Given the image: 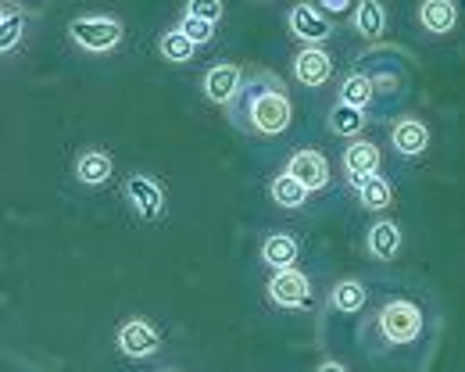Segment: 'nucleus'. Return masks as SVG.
Wrapping results in <instances>:
<instances>
[{
    "label": "nucleus",
    "mask_w": 465,
    "mask_h": 372,
    "mask_svg": "<svg viewBox=\"0 0 465 372\" xmlns=\"http://www.w3.org/2000/svg\"><path fill=\"white\" fill-rule=\"evenodd\" d=\"M247 119H251V129L262 132V136H280L287 132V125L293 119V104L291 97L280 90V83H272L269 90H258L247 104Z\"/></svg>",
    "instance_id": "1"
},
{
    "label": "nucleus",
    "mask_w": 465,
    "mask_h": 372,
    "mask_svg": "<svg viewBox=\"0 0 465 372\" xmlns=\"http://www.w3.org/2000/svg\"><path fill=\"white\" fill-rule=\"evenodd\" d=\"M68 36L86 54H108L122 44V22L112 15H79L68 22Z\"/></svg>",
    "instance_id": "2"
},
{
    "label": "nucleus",
    "mask_w": 465,
    "mask_h": 372,
    "mask_svg": "<svg viewBox=\"0 0 465 372\" xmlns=\"http://www.w3.org/2000/svg\"><path fill=\"white\" fill-rule=\"evenodd\" d=\"M380 329H383V337L391 344H411L422 333V311H419V305L405 301V298L387 301L380 308Z\"/></svg>",
    "instance_id": "3"
},
{
    "label": "nucleus",
    "mask_w": 465,
    "mask_h": 372,
    "mask_svg": "<svg viewBox=\"0 0 465 372\" xmlns=\"http://www.w3.org/2000/svg\"><path fill=\"white\" fill-rule=\"evenodd\" d=\"M287 25L297 40H304L308 47H319L322 40L333 36V22L326 11H319L315 4H293L291 15H287Z\"/></svg>",
    "instance_id": "4"
},
{
    "label": "nucleus",
    "mask_w": 465,
    "mask_h": 372,
    "mask_svg": "<svg viewBox=\"0 0 465 372\" xmlns=\"http://www.w3.org/2000/svg\"><path fill=\"white\" fill-rule=\"evenodd\" d=\"M118 348H122V355H129V358H151V355L162 348V333H158L147 318H129V322L118 329Z\"/></svg>",
    "instance_id": "5"
},
{
    "label": "nucleus",
    "mask_w": 465,
    "mask_h": 372,
    "mask_svg": "<svg viewBox=\"0 0 465 372\" xmlns=\"http://www.w3.org/2000/svg\"><path fill=\"white\" fill-rule=\"evenodd\" d=\"M243 90V72L236 64H215L204 72V97L212 104H232Z\"/></svg>",
    "instance_id": "6"
},
{
    "label": "nucleus",
    "mask_w": 465,
    "mask_h": 372,
    "mask_svg": "<svg viewBox=\"0 0 465 372\" xmlns=\"http://www.w3.org/2000/svg\"><path fill=\"white\" fill-rule=\"evenodd\" d=\"M269 298H272L276 305H283V308H301V305H308V298H312L308 276L297 272V269L276 272V276L269 279Z\"/></svg>",
    "instance_id": "7"
},
{
    "label": "nucleus",
    "mask_w": 465,
    "mask_h": 372,
    "mask_svg": "<svg viewBox=\"0 0 465 372\" xmlns=\"http://www.w3.org/2000/svg\"><path fill=\"white\" fill-rule=\"evenodd\" d=\"M125 197H129V204L136 208V215L140 219H162V211H165V193H162V186L154 183V180H147V176H129V183H125Z\"/></svg>",
    "instance_id": "8"
},
{
    "label": "nucleus",
    "mask_w": 465,
    "mask_h": 372,
    "mask_svg": "<svg viewBox=\"0 0 465 372\" xmlns=\"http://www.w3.org/2000/svg\"><path fill=\"white\" fill-rule=\"evenodd\" d=\"M287 172H291L293 180L304 186L308 193L330 186V162H326L319 151H297L291 158V165H287Z\"/></svg>",
    "instance_id": "9"
},
{
    "label": "nucleus",
    "mask_w": 465,
    "mask_h": 372,
    "mask_svg": "<svg viewBox=\"0 0 465 372\" xmlns=\"http://www.w3.org/2000/svg\"><path fill=\"white\" fill-rule=\"evenodd\" d=\"M391 147L401 154V158H419L426 147H430V129L422 119L415 115H405L391 125Z\"/></svg>",
    "instance_id": "10"
},
{
    "label": "nucleus",
    "mask_w": 465,
    "mask_h": 372,
    "mask_svg": "<svg viewBox=\"0 0 465 372\" xmlns=\"http://www.w3.org/2000/svg\"><path fill=\"white\" fill-rule=\"evenodd\" d=\"M293 75H297L301 86H322V83H330V75H333L330 51H322V47H301V54L293 58Z\"/></svg>",
    "instance_id": "11"
},
{
    "label": "nucleus",
    "mask_w": 465,
    "mask_h": 372,
    "mask_svg": "<svg viewBox=\"0 0 465 372\" xmlns=\"http://www.w3.org/2000/svg\"><path fill=\"white\" fill-rule=\"evenodd\" d=\"M419 25L433 36H444L459 25V4L455 0H422L419 4Z\"/></svg>",
    "instance_id": "12"
},
{
    "label": "nucleus",
    "mask_w": 465,
    "mask_h": 372,
    "mask_svg": "<svg viewBox=\"0 0 465 372\" xmlns=\"http://www.w3.org/2000/svg\"><path fill=\"white\" fill-rule=\"evenodd\" d=\"M351 22H354V33H358L361 40L376 44V40L387 33V7H383V0H358Z\"/></svg>",
    "instance_id": "13"
},
{
    "label": "nucleus",
    "mask_w": 465,
    "mask_h": 372,
    "mask_svg": "<svg viewBox=\"0 0 465 372\" xmlns=\"http://www.w3.org/2000/svg\"><path fill=\"white\" fill-rule=\"evenodd\" d=\"M401 226L398 222H391V219H380V222H372L369 226V237H365V248L372 258H380V261H391V258H398V250H401Z\"/></svg>",
    "instance_id": "14"
},
{
    "label": "nucleus",
    "mask_w": 465,
    "mask_h": 372,
    "mask_svg": "<svg viewBox=\"0 0 465 372\" xmlns=\"http://www.w3.org/2000/svg\"><path fill=\"white\" fill-rule=\"evenodd\" d=\"M112 172H115V165H112V154L108 151L90 147V151H83L75 158V180L83 186H104L112 180Z\"/></svg>",
    "instance_id": "15"
},
{
    "label": "nucleus",
    "mask_w": 465,
    "mask_h": 372,
    "mask_svg": "<svg viewBox=\"0 0 465 372\" xmlns=\"http://www.w3.org/2000/svg\"><path fill=\"white\" fill-rule=\"evenodd\" d=\"M380 147L372 143V140H354L348 143V151H344V169H348L351 180H358V176H372L376 169H380Z\"/></svg>",
    "instance_id": "16"
},
{
    "label": "nucleus",
    "mask_w": 465,
    "mask_h": 372,
    "mask_svg": "<svg viewBox=\"0 0 465 372\" xmlns=\"http://www.w3.org/2000/svg\"><path fill=\"white\" fill-rule=\"evenodd\" d=\"M354 186V193H358V201H361V208H369V211H383V208H391V201H394V190L391 183L383 180V176H358V180H351Z\"/></svg>",
    "instance_id": "17"
},
{
    "label": "nucleus",
    "mask_w": 465,
    "mask_h": 372,
    "mask_svg": "<svg viewBox=\"0 0 465 372\" xmlns=\"http://www.w3.org/2000/svg\"><path fill=\"white\" fill-rule=\"evenodd\" d=\"M297 258H301V248H297V240H293L291 233H272V237L262 244V261H265L269 269H276V272L293 269Z\"/></svg>",
    "instance_id": "18"
},
{
    "label": "nucleus",
    "mask_w": 465,
    "mask_h": 372,
    "mask_svg": "<svg viewBox=\"0 0 465 372\" xmlns=\"http://www.w3.org/2000/svg\"><path fill=\"white\" fill-rule=\"evenodd\" d=\"M158 51H162V58L173 64H186L193 62V54H197V44L183 33V29H169L162 40H158Z\"/></svg>",
    "instance_id": "19"
},
{
    "label": "nucleus",
    "mask_w": 465,
    "mask_h": 372,
    "mask_svg": "<svg viewBox=\"0 0 465 372\" xmlns=\"http://www.w3.org/2000/svg\"><path fill=\"white\" fill-rule=\"evenodd\" d=\"M372 93H376V83H372V75H361V72H354L344 79V86H341V101L351 104V108H369V101H372Z\"/></svg>",
    "instance_id": "20"
},
{
    "label": "nucleus",
    "mask_w": 465,
    "mask_h": 372,
    "mask_svg": "<svg viewBox=\"0 0 465 372\" xmlns=\"http://www.w3.org/2000/svg\"><path fill=\"white\" fill-rule=\"evenodd\" d=\"M22 36H25V15L7 4L4 15H0V51L11 54V51L22 44Z\"/></svg>",
    "instance_id": "21"
},
{
    "label": "nucleus",
    "mask_w": 465,
    "mask_h": 372,
    "mask_svg": "<svg viewBox=\"0 0 465 372\" xmlns=\"http://www.w3.org/2000/svg\"><path fill=\"white\" fill-rule=\"evenodd\" d=\"M269 193H272V201L280 204V208H301L304 201H308V190L293 180L291 172H280L272 186H269Z\"/></svg>",
    "instance_id": "22"
},
{
    "label": "nucleus",
    "mask_w": 465,
    "mask_h": 372,
    "mask_svg": "<svg viewBox=\"0 0 465 372\" xmlns=\"http://www.w3.org/2000/svg\"><path fill=\"white\" fill-rule=\"evenodd\" d=\"M330 305H333L337 311H344V315L358 311L361 305H365V283H361V279H341V283L333 287Z\"/></svg>",
    "instance_id": "23"
},
{
    "label": "nucleus",
    "mask_w": 465,
    "mask_h": 372,
    "mask_svg": "<svg viewBox=\"0 0 465 372\" xmlns=\"http://www.w3.org/2000/svg\"><path fill=\"white\" fill-rule=\"evenodd\" d=\"M361 125H365V112H361V108H351L344 101H337V108L330 112V129H333L337 136H358Z\"/></svg>",
    "instance_id": "24"
},
{
    "label": "nucleus",
    "mask_w": 465,
    "mask_h": 372,
    "mask_svg": "<svg viewBox=\"0 0 465 372\" xmlns=\"http://www.w3.org/2000/svg\"><path fill=\"white\" fill-rule=\"evenodd\" d=\"M179 29H183L197 47H201V44H208V40L215 36V25H212V22H204V18H193V15H183Z\"/></svg>",
    "instance_id": "25"
},
{
    "label": "nucleus",
    "mask_w": 465,
    "mask_h": 372,
    "mask_svg": "<svg viewBox=\"0 0 465 372\" xmlns=\"http://www.w3.org/2000/svg\"><path fill=\"white\" fill-rule=\"evenodd\" d=\"M223 11H226V4H223V0H186V15L204 18V22H212V25L223 18Z\"/></svg>",
    "instance_id": "26"
},
{
    "label": "nucleus",
    "mask_w": 465,
    "mask_h": 372,
    "mask_svg": "<svg viewBox=\"0 0 465 372\" xmlns=\"http://www.w3.org/2000/svg\"><path fill=\"white\" fill-rule=\"evenodd\" d=\"M315 7H319V11H326V15L333 18V15H348L351 7H354V0H319Z\"/></svg>",
    "instance_id": "27"
},
{
    "label": "nucleus",
    "mask_w": 465,
    "mask_h": 372,
    "mask_svg": "<svg viewBox=\"0 0 465 372\" xmlns=\"http://www.w3.org/2000/svg\"><path fill=\"white\" fill-rule=\"evenodd\" d=\"M372 83H376V90H387V93L398 90V79H394V75H376Z\"/></svg>",
    "instance_id": "28"
},
{
    "label": "nucleus",
    "mask_w": 465,
    "mask_h": 372,
    "mask_svg": "<svg viewBox=\"0 0 465 372\" xmlns=\"http://www.w3.org/2000/svg\"><path fill=\"white\" fill-rule=\"evenodd\" d=\"M315 372H348V369H344L341 362H322V366H319Z\"/></svg>",
    "instance_id": "29"
},
{
    "label": "nucleus",
    "mask_w": 465,
    "mask_h": 372,
    "mask_svg": "<svg viewBox=\"0 0 465 372\" xmlns=\"http://www.w3.org/2000/svg\"><path fill=\"white\" fill-rule=\"evenodd\" d=\"M169 372H175V369H169Z\"/></svg>",
    "instance_id": "30"
}]
</instances>
